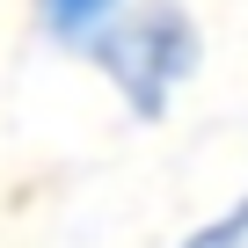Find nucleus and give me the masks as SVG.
<instances>
[{
    "instance_id": "1",
    "label": "nucleus",
    "mask_w": 248,
    "mask_h": 248,
    "mask_svg": "<svg viewBox=\"0 0 248 248\" xmlns=\"http://www.w3.org/2000/svg\"><path fill=\"white\" fill-rule=\"evenodd\" d=\"M88 51H95V66L124 88V102H132L139 117H161L168 88L197 66V30H190L183 8H139V15L95 30Z\"/></svg>"
},
{
    "instance_id": "2",
    "label": "nucleus",
    "mask_w": 248,
    "mask_h": 248,
    "mask_svg": "<svg viewBox=\"0 0 248 248\" xmlns=\"http://www.w3.org/2000/svg\"><path fill=\"white\" fill-rule=\"evenodd\" d=\"M109 8H117V0H37V15H44V30H51V37H66V44L95 37V30L109 22Z\"/></svg>"
},
{
    "instance_id": "3",
    "label": "nucleus",
    "mask_w": 248,
    "mask_h": 248,
    "mask_svg": "<svg viewBox=\"0 0 248 248\" xmlns=\"http://www.w3.org/2000/svg\"><path fill=\"white\" fill-rule=\"evenodd\" d=\"M183 248H248V197L226 212V219H212V226H197Z\"/></svg>"
}]
</instances>
